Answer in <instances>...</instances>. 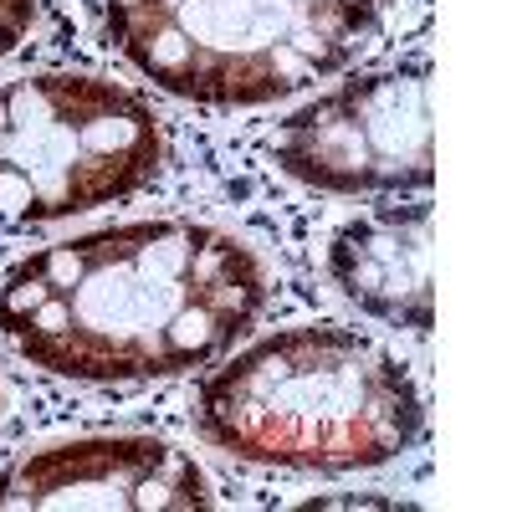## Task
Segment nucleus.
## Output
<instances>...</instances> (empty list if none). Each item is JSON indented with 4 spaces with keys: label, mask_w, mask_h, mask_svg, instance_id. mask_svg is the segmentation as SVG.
<instances>
[{
    "label": "nucleus",
    "mask_w": 512,
    "mask_h": 512,
    "mask_svg": "<svg viewBox=\"0 0 512 512\" xmlns=\"http://www.w3.org/2000/svg\"><path fill=\"white\" fill-rule=\"evenodd\" d=\"M267 303V267L221 226L128 221L31 251L0 333L62 379H169L221 359Z\"/></svg>",
    "instance_id": "1"
},
{
    "label": "nucleus",
    "mask_w": 512,
    "mask_h": 512,
    "mask_svg": "<svg viewBox=\"0 0 512 512\" xmlns=\"http://www.w3.org/2000/svg\"><path fill=\"white\" fill-rule=\"evenodd\" d=\"M410 369L369 333L308 323L256 338L200 390V431L221 451L292 472H359L420 436Z\"/></svg>",
    "instance_id": "2"
},
{
    "label": "nucleus",
    "mask_w": 512,
    "mask_h": 512,
    "mask_svg": "<svg viewBox=\"0 0 512 512\" xmlns=\"http://www.w3.org/2000/svg\"><path fill=\"white\" fill-rule=\"evenodd\" d=\"M108 36L154 88L251 108L338 72L379 21V0H103Z\"/></svg>",
    "instance_id": "3"
},
{
    "label": "nucleus",
    "mask_w": 512,
    "mask_h": 512,
    "mask_svg": "<svg viewBox=\"0 0 512 512\" xmlns=\"http://www.w3.org/2000/svg\"><path fill=\"white\" fill-rule=\"evenodd\" d=\"M164 134L144 98L103 77L0 82V221H62L159 175Z\"/></svg>",
    "instance_id": "4"
},
{
    "label": "nucleus",
    "mask_w": 512,
    "mask_h": 512,
    "mask_svg": "<svg viewBox=\"0 0 512 512\" xmlns=\"http://www.w3.org/2000/svg\"><path fill=\"white\" fill-rule=\"evenodd\" d=\"M272 159L292 180L328 195H405L436 175L431 149V67H379L318 93L287 113L272 139Z\"/></svg>",
    "instance_id": "5"
},
{
    "label": "nucleus",
    "mask_w": 512,
    "mask_h": 512,
    "mask_svg": "<svg viewBox=\"0 0 512 512\" xmlns=\"http://www.w3.org/2000/svg\"><path fill=\"white\" fill-rule=\"evenodd\" d=\"M210 507L200 461L154 436H88L31 451L0 477V512H185Z\"/></svg>",
    "instance_id": "6"
},
{
    "label": "nucleus",
    "mask_w": 512,
    "mask_h": 512,
    "mask_svg": "<svg viewBox=\"0 0 512 512\" xmlns=\"http://www.w3.org/2000/svg\"><path fill=\"white\" fill-rule=\"evenodd\" d=\"M431 241H436V216L425 200L374 205L333 231L328 277L359 313L425 333L436 318Z\"/></svg>",
    "instance_id": "7"
},
{
    "label": "nucleus",
    "mask_w": 512,
    "mask_h": 512,
    "mask_svg": "<svg viewBox=\"0 0 512 512\" xmlns=\"http://www.w3.org/2000/svg\"><path fill=\"white\" fill-rule=\"evenodd\" d=\"M36 6L41 0H0V57H11L26 31L36 26Z\"/></svg>",
    "instance_id": "8"
},
{
    "label": "nucleus",
    "mask_w": 512,
    "mask_h": 512,
    "mask_svg": "<svg viewBox=\"0 0 512 512\" xmlns=\"http://www.w3.org/2000/svg\"><path fill=\"white\" fill-rule=\"evenodd\" d=\"M303 507H400L395 497H374V492H359V497H308Z\"/></svg>",
    "instance_id": "9"
}]
</instances>
